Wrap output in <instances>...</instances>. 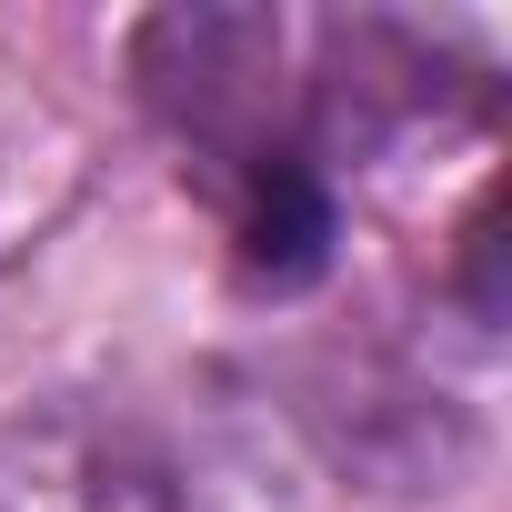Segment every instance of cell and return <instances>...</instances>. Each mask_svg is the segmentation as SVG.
<instances>
[{"mask_svg":"<svg viewBox=\"0 0 512 512\" xmlns=\"http://www.w3.org/2000/svg\"><path fill=\"white\" fill-rule=\"evenodd\" d=\"M262 71H272V21H251V11H161L141 31L151 101L181 111V131L211 151H231L241 111L262 101Z\"/></svg>","mask_w":512,"mask_h":512,"instance_id":"7a4b0ae2","label":"cell"},{"mask_svg":"<svg viewBox=\"0 0 512 512\" xmlns=\"http://www.w3.org/2000/svg\"><path fill=\"white\" fill-rule=\"evenodd\" d=\"M332 262V191L302 151H251L241 181V272L262 292H302Z\"/></svg>","mask_w":512,"mask_h":512,"instance_id":"3957f363","label":"cell"},{"mask_svg":"<svg viewBox=\"0 0 512 512\" xmlns=\"http://www.w3.org/2000/svg\"><path fill=\"white\" fill-rule=\"evenodd\" d=\"M0 512H181V502L131 432L61 412L0 442Z\"/></svg>","mask_w":512,"mask_h":512,"instance_id":"6da1fadb","label":"cell"}]
</instances>
